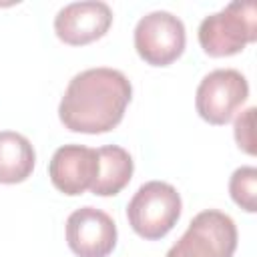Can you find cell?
<instances>
[{
    "label": "cell",
    "instance_id": "cell-2",
    "mask_svg": "<svg viewBox=\"0 0 257 257\" xmlns=\"http://www.w3.org/2000/svg\"><path fill=\"white\" fill-rule=\"evenodd\" d=\"M197 36L205 54L213 58L233 56L257 40V6L253 2L227 4L201 20Z\"/></svg>",
    "mask_w": 257,
    "mask_h": 257
},
{
    "label": "cell",
    "instance_id": "cell-11",
    "mask_svg": "<svg viewBox=\"0 0 257 257\" xmlns=\"http://www.w3.org/2000/svg\"><path fill=\"white\" fill-rule=\"evenodd\" d=\"M36 163L30 141L14 131H0V183L16 185L26 181Z\"/></svg>",
    "mask_w": 257,
    "mask_h": 257
},
{
    "label": "cell",
    "instance_id": "cell-10",
    "mask_svg": "<svg viewBox=\"0 0 257 257\" xmlns=\"http://www.w3.org/2000/svg\"><path fill=\"white\" fill-rule=\"evenodd\" d=\"M98 155V173L90 187V191L98 197L118 195L133 177L135 163L126 149L118 145H106L96 149Z\"/></svg>",
    "mask_w": 257,
    "mask_h": 257
},
{
    "label": "cell",
    "instance_id": "cell-4",
    "mask_svg": "<svg viewBox=\"0 0 257 257\" xmlns=\"http://www.w3.org/2000/svg\"><path fill=\"white\" fill-rule=\"evenodd\" d=\"M235 249V221L223 211L205 209L193 217L187 231L165 257H233Z\"/></svg>",
    "mask_w": 257,
    "mask_h": 257
},
{
    "label": "cell",
    "instance_id": "cell-12",
    "mask_svg": "<svg viewBox=\"0 0 257 257\" xmlns=\"http://www.w3.org/2000/svg\"><path fill=\"white\" fill-rule=\"evenodd\" d=\"M231 199L247 213L257 211V169L255 167H239L233 171L229 179Z\"/></svg>",
    "mask_w": 257,
    "mask_h": 257
},
{
    "label": "cell",
    "instance_id": "cell-9",
    "mask_svg": "<svg viewBox=\"0 0 257 257\" xmlns=\"http://www.w3.org/2000/svg\"><path fill=\"white\" fill-rule=\"evenodd\" d=\"M96 173H98L96 149L82 145L58 147L48 163V177L52 185L68 197H76L82 195L84 191H90Z\"/></svg>",
    "mask_w": 257,
    "mask_h": 257
},
{
    "label": "cell",
    "instance_id": "cell-1",
    "mask_svg": "<svg viewBox=\"0 0 257 257\" xmlns=\"http://www.w3.org/2000/svg\"><path fill=\"white\" fill-rule=\"evenodd\" d=\"M131 96V80L120 70L86 68L68 82L58 104V118L72 133H108L122 120Z\"/></svg>",
    "mask_w": 257,
    "mask_h": 257
},
{
    "label": "cell",
    "instance_id": "cell-7",
    "mask_svg": "<svg viewBox=\"0 0 257 257\" xmlns=\"http://www.w3.org/2000/svg\"><path fill=\"white\" fill-rule=\"evenodd\" d=\"M66 243L76 257H108L116 247V223L96 207H80L66 219Z\"/></svg>",
    "mask_w": 257,
    "mask_h": 257
},
{
    "label": "cell",
    "instance_id": "cell-8",
    "mask_svg": "<svg viewBox=\"0 0 257 257\" xmlns=\"http://www.w3.org/2000/svg\"><path fill=\"white\" fill-rule=\"evenodd\" d=\"M112 24V10L106 2L84 0L62 6L54 16L58 40L70 46H84L102 38Z\"/></svg>",
    "mask_w": 257,
    "mask_h": 257
},
{
    "label": "cell",
    "instance_id": "cell-13",
    "mask_svg": "<svg viewBox=\"0 0 257 257\" xmlns=\"http://www.w3.org/2000/svg\"><path fill=\"white\" fill-rule=\"evenodd\" d=\"M253 116H255V106H249L247 110H243L237 118H235V141L237 147L247 153V155H255V139H253Z\"/></svg>",
    "mask_w": 257,
    "mask_h": 257
},
{
    "label": "cell",
    "instance_id": "cell-6",
    "mask_svg": "<svg viewBox=\"0 0 257 257\" xmlns=\"http://www.w3.org/2000/svg\"><path fill=\"white\" fill-rule=\"evenodd\" d=\"M249 96L247 78L235 68H217L203 76L195 94L199 116L215 126L227 124Z\"/></svg>",
    "mask_w": 257,
    "mask_h": 257
},
{
    "label": "cell",
    "instance_id": "cell-3",
    "mask_svg": "<svg viewBox=\"0 0 257 257\" xmlns=\"http://www.w3.org/2000/svg\"><path fill=\"white\" fill-rule=\"evenodd\" d=\"M183 209L181 195L165 181H149L139 187L126 205V219L133 231L147 239H163L179 221Z\"/></svg>",
    "mask_w": 257,
    "mask_h": 257
},
{
    "label": "cell",
    "instance_id": "cell-5",
    "mask_svg": "<svg viewBox=\"0 0 257 257\" xmlns=\"http://www.w3.org/2000/svg\"><path fill=\"white\" fill-rule=\"evenodd\" d=\"M187 32L179 16L167 10L145 14L135 26L137 54L151 66H169L185 50Z\"/></svg>",
    "mask_w": 257,
    "mask_h": 257
}]
</instances>
